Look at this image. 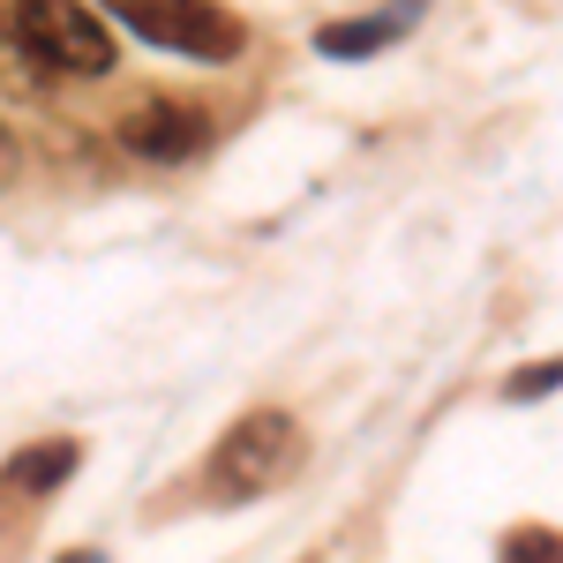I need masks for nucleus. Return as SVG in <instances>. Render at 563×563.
<instances>
[{"mask_svg": "<svg viewBox=\"0 0 563 563\" xmlns=\"http://www.w3.org/2000/svg\"><path fill=\"white\" fill-rule=\"evenodd\" d=\"M308 443H301V421L294 413H249V421H233V429L218 435L211 451V481L241 504V496H271V488H286V481L301 474Z\"/></svg>", "mask_w": 563, "mask_h": 563, "instance_id": "f257e3e1", "label": "nucleus"}, {"mask_svg": "<svg viewBox=\"0 0 563 563\" xmlns=\"http://www.w3.org/2000/svg\"><path fill=\"white\" fill-rule=\"evenodd\" d=\"M15 38L31 45L53 76H106L113 68V31L84 0H15Z\"/></svg>", "mask_w": 563, "mask_h": 563, "instance_id": "f03ea898", "label": "nucleus"}, {"mask_svg": "<svg viewBox=\"0 0 563 563\" xmlns=\"http://www.w3.org/2000/svg\"><path fill=\"white\" fill-rule=\"evenodd\" d=\"M106 8L129 15L151 45H174V53H196V60H233L241 53V23L211 0H106Z\"/></svg>", "mask_w": 563, "mask_h": 563, "instance_id": "7ed1b4c3", "label": "nucleus"}, {"mask_svg": "<svg viewBox=\"0 0 563 563\" xmlns=\"http://www.w3.org/2000/svg\"><path fill=\"white\" fill-rule=\"evenodd\" d=\"M113 135H121V151H135V158L180 166V158H196V151L211 143V121L188 113V106H174V98H151V106H135Z\"/></svg>", "mask_w": 563, "mask_h": 563, "instance_id": "20e7f679", "label": "nucleus"}, {"mask_svg": "<svg viewBox=\"0 0 563 563\" xmlns=\"http://www.w3.org/2000/svg\"><path fill=\"white\" fill-rule=\"evenodd\" d=\"M413 23H421V0H390L376 23H331V31H323L316 45H323L331 60H346V53H384V45H390V38H406Z\"/></svg>", "mask_w": 563, "mask_h": 563, "instance_id": "39448f33", "label": "nucleus"}, {"mask_svg": "<svg viewBox=\"0 0 563 563\" xmlns=\"http://www.w3.org/2000/svg\"><path fill=\"white\" fill-rule=\"evenodd\" d=\"M68 474H76V443H68V435H53V443L15 451V459H8V474H0V488L31 496V488H53V481H68Z\"/></svg>", "mask_w": 563, "mask_h": 563, "instance_id": "423d86ee", "label": "nucleus"}, {"mask_svg": "<svg viewBox=\"0 0 563 563\" xmlns=\"http://www.w3.org/2000/svg\"><path fill=\"white\" fill-rule=\"evenodd\" d=\"M541 390H556V368H526L519 384H511V398H541Z\"/></svg>", "mask_w": 563, "mask_h": 563, "instance_id": "0eeeda50", "label": "nucleus"}, {"mask_svg": "<svg viewBox=\"0 0 563 563\" xmlns=\"http://www.w3.org/2000/svg\"><path fill=\"white\" fill-rule=\"evenodd\" d=\"M504 549H511V556H526V549H533V556H549V549H556V533H511Z\"/></svg>", "mask_w": 563, "mask_h": 563, "instance_id": "6e6552de", "label": "nucleus"}, {"mask_svg": "<svg viewBox=\"0 0 563 563\" xmlns=\"http://www.w3.org/2000/svg\"><path fill=\"white\" fill-rule=\"evenodd\" d=\"M0 174H8V129H0Z\"/></svg>", "mask_w": 563, "mask_h": 563, "instance_id": "1a4fd4ad", "label": "nucleus"}]
</instances>
